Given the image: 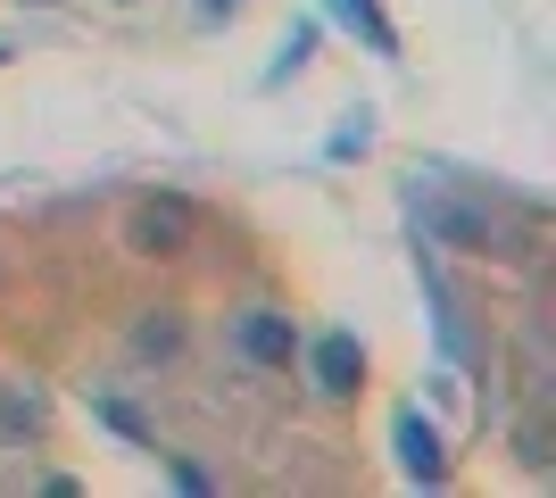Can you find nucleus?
<instances>
[{
  "instance_id": "obj_1",
  "label": "nucleus",
  "mask_w": 556,
  "mask_h": 498,
  "mask_svg": "<svg viewBox=\"0 0 556 498\" xmlns=\"http://www.w3.org/2000/svg\"><path fill=\"white\" fill-rule=\"evenodd\" d=\"M184 241H191V208L184 200H141L134 208V250L141 258H175Z\"/></svg>"
},
{
  "instance_id": "obj_2",
  "label": "nucleus",
  "mask_w": 556,
  "mask_h": 498,
  "mask_svg": "<svg viewBox=\"0 0 556 498\" xmlns=\"http://www.w3.org/2000/svg\"><path fill=\"white\" fill-rule=\"evenodd\" d=\"M357 382H366V349H357L349 332H325V341H316V391H325V399H349Z\"/></svg>"
},
{
  "instance_id": "obj_3",
  "label": "nucleus",
  "mask_w": 556,
  "mask_h": 498,
  "mask_svg": "<svg viewBox=\"0 0 556 498\" xmlns=\"http://www.w3.org/2000/svg\"><path fill=\"white\" fill-rule=\"evenodd\" d=\"M241 349H250L257 366H291V357H300V332H291V316L257 308L250 324H241Z\"/></svg>"
},
{
  "instance_id": "obj_4",
  "label": "nucleus",
  "mask_w": 556,
  "mask_h": 498,
  "mask_svg": "<svg viewBox=\"0 0 556 498\" xmlns=\"http://www.w3.org/2000/svg\"><path fill=\"white\" fill-rule=\"evenodd\" d=\"M399 465H407V482H441V440L424 416H399Z\"/></svg>"
},
{
  "instance_id": "obj_5",
  "label": "nucleus",
  "mask_w": 556,
  "mask_h": 498,
  "mask_svg": "<svg viewBox=\"0 0 556 498\" xmlns=\"http://www.w3.org/2000/svg\"><path fill=\"white\" fill-rule=\"evenodd\" d=\"M332 9H341V17L357 25V34H366V42L382 50V59H399V25L382 17V9H374V0H332Z\"/></svg>"
},
{
  "instance_id": "obj_6",
  "label": "nucleus",
  "mask_w": 556,
  "mask_h": 498,
  "mask_svg": "<svg viewBox=\"0 0 556 498\" xmlns=\"http://www.w3.org/2000/svg\"><path fill=\"white\" fill-rule=\"evenodd\" d=\"M175 341H184V324H175V316H150V324L134 332V349H141V357H175Z\"/></svg>"
}]
</instances>
